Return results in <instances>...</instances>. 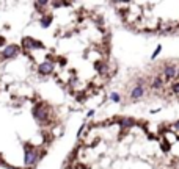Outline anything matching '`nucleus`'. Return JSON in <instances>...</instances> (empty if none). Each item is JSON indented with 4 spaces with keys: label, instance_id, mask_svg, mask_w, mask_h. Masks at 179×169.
Returning <instances> with one entry per match:
<instances>
[{
    "label": "nucleus",
    "instance_id": "f257e3e1",
    "mask_svg": "<svg viewBox=\"0 0 179 169\" xmlns=\"http://www.w3.org/2000/svg\"><path fill=\"white\" fill-rule=\"evenodd\" d=\"M24 152H25L24 154V163H25V166H27V167L36 166L38 161L41 160L39 150L35 146H32V144H25V146H24Z\"/></svg>",
    "mask_w": 179,
    "mask_h": 169
},
{
    "label": "nucleus",
    "instance_id": "f03ea898",
    "mask_svg": "<svg viewBox=\"0 0 179 169\" xmlns=\"http://www.w3.org/2000/svg\"><path fill=\"white\" fill-rule=\"evenodd\" d=\"M32 114L38 124H49L50 122V108L46 104H36L32 110Z\"/></svg>",
    "mask_w": 179,
    "mask_h": 169
},
{
    "label": "nucleus",
    "instance_id": "7ed1b4c3",
    "mask_svg": "<svg viewBox=\"0 0 179 169\" xmlns=\"http://www.w3.org/2000/svg\"><path fill=\"white\" fill-rule=\"evenodd\" d=\"M20 47L24 49V52L27 53L30 50H38V49H44V44L38 39H33L32 36H24L22 38V42H20Z\"/></svg>",
    "mask_w": 179,
    "mask_h": 169
},
{
    "label": "nucleus",
    "instance_id": "20e7f679",
    "mask_svg": "<svg viewBox=\"0 0 179 169\" xmlns=\"http://www.w3.org/2000/svg\"><path fill=\"white\" fill-rule=\"evenodd\" d=\"M20 53V45L17 44H8L3 47V50L0 52V60H13Z\"/></svg>",
    "mask_w": 179,
    "mask_h": 169
},
{
    "label": "nucleus",
    "instance_id": "39448f33",
    "mask_svg": "<svg viewBox=\"0 0 179 169\" xmlns=\"http://www.w3.org/2000/svg\"><path fill=\"white\" fill-rule=\"evenodd\" d=\"M160 75H162L163 82H171V80H174V78L177 77V66L173 64V63L165 64L163 69H162V72H160Z\"/></svg>",
    "mask_w": 179,
    "mask_h": 169
},
{
    "label": "nucleus",
    "instance_id": "423d86ee",
    "mask_svg": "<svg viewBox=\"0 0 179 169\" xmlns=\"http://www.w3.org/2000/svg\"><path fill=\"white\" fill-rule=\"evenodd\" d=\"M55 70V66H54V63L52 61H44V63H41V64H38V74L39 75H50L52 72Z\"/></svg>",
    "mask_w": 179,
    "mask_h": 169
},
{
    "label": "nucleus",
    "instance_id": "0eeeda50",
    "mask_svg": "<svg viewBox=\"0 0 179 169\" xmlns=\"http://www.w3.org/2000/svg\"><path fill=\"white\" fill-rule=\"evenodd\" d=\"M143 95H145V86L143 85H135L129 92V99L131 100H138V99L143 97Z\"/></svg>",
    "mask_w": 179,
    "mask_h": 169
},
{
    "label": "nucleus",
    "instance_id": "6e6552de",
    "mask_svg": "<svg viewBox=\"0 0 179 169\" xmlns=\"http://www.w3.org/2000/svg\"><path fill=\"white\" fill-rule=\"evenodd\" d=\"M149 86H151V89H154V91H160V89H163L165 82H163L162 75H160V74H157V75L152 77V78H151V82H149Z\"/></svg>",
    "mask_w": 179,
    "mask_h": 169
},
{
    "label": "nucleus",
    "instance_id": "1a4fd4ad",
    "mask_svg": "<svg viewBox=\"0 0 179 169\" xmlns=\"http://www.w3.org/2000/svg\"><path fill=\"white\" fill-rule=\"evenodd\" d=\"M118 124H119L121 130H126V129L134 127V125H135V120H134V119H131V117H121V119L118 120Z\"/></svg>",
    "mask_w": 179,
    "mask_h": 169
},
{
    "label": "nucleus",
    "instance_id": "9d476101",
    "mask_svg": "<svg viewBox=\"0 0 179 169\" xmlns=\"http://www.w3.org/2000/svg\"><path fill=\"white\" fill-rule=\"evenodd\" d=\"M52 20H54V17L50 16V14H44V16L39 19V25H41L43 28H49L50 25H52Z\"/></svg>",
    "mask_w": 179,
    "mask_h": 169
},
{
    "label": "nucleus",
    "instance_id": "9b49d317",
    "mask_svg": "<svg viewBox=\"0 0 179 169\" xmlns=\"http://www.w3.org/2000/svg\"><path fill=\"white\" fill-rule=\"evenodd\" d=\"M160 149L163 150V152H170V149H171V144L165 139V141H160Z\"/></svg>",
    "mask_w": 179,
    "mask_h": 169
},
{
    "label": "nucleus",
    "instance_id": "f8f14e48",
    "mask_svg": "<svg viewBox=\"0 0 179 169\" xmlns=\"http://www.w3.org/2000/svg\"><path fill=\"white\" fill-rule=\"evenodd\" d=\"M110 100L115 102V104H119V102H121V95H119V92H112V94H110Z\"/></svg>",
    "mask_w": 179,
    "mask_h": 169
},
{
    "label": "nucleus",
    "instance_id": "ddd939ff",
    "mask_svg": "<svg viewBox=\"0 0 179 169\" xmlns=\"http://www.w3.org/2000/svg\"><path fill=\"white\" fill-rule=\"evenodd\" d=\"M171 92L179 95V80H176L174 83H171Z\"/></svg>",
    "mask_w": 179,
    "mask_h": 169
},
{
    "label": "nucleus",
    "instance_id": "4468645a",
    "mask_svg": "<svg viewBox=\"0 0 179 169\" xmlns=\"http://www.w3.org/2000/svg\"><path fill=\"white\" fill-rule=\"evenodd\" d=\"M160 52H162V45H157V47H156V50H154V53L151 55V60L154 61V60L159 57V53H160Z\"/></svg>",
    "mask_w": 179,
    "mask_h": 169
},
{
    "label": "nucleus",
    "instance_id": "2eb2a0df",
    "mask_svg": "<svg viewBox=\"0 0 179 169\" xmlns=\"http://www.w3.org/2000/svg\"><path fill=\"white\" fill-rule=\"evenodd\" d=\"M47 5H50V3H49V2H46V0H41V2H35L36 10H39V6H47Z\"/></svg>",
    "mask_w": 179,
    "mask_h": 169
},
{
    "label": "nucleus",
    "instance_id": "dca6fc26",
    "mask_svg": "<svg viewBox=\"0 0 179 169\" xmlns=\"http://www.w3.org/2000/svg\"><path fill=\"white\" fill-rule=\"evenodd\" d=\"M50 6H52V8H61L65 5H63V2H52V3H50Z\"/></svg>",
    "mask_w": 179,
    "mask_h": 169
},
{
    "label": "nucleus",
    "instance_id": "f3484780",
    "mask_svg": "<svg viewBox=\"0 0 179 169\" xmlns=\"http://www.w3.org/2000/svg\"><path fill=\"white\" fill-rule=\"evenodd\" d=\"M7 44V39L2 36V35H0V47H2V45H5Z\"/></svg>",
    "mask_w": 179,
    "mask_h": 169
},
{
    "label": "nucleus",
    "instance_id": "a211bd4d",
    "mask_svg": "<svg viewBox=\"0 0 179 169\" xmlns=\"http://www.w3.org/2000/svg\"><path fill=\"white\" fill-rule=\"evenodd\" d=\"M173 130H176V132H179V120H176V122L173 124Z\"/></svg>",
    "mask_w": 179,
    "mask_h": 169
},
{
    "label": "nucleus",
    "instance_id": "6ab92c4d",
    "mask_svg": "<svg viewBox=\"0 0 179 169\" xmlns=\"http://www.w3.org/2000/svg\"><path fill=\"white\" fill-rule=\"evenodd\" d=\"M94 116V110H90L88 113H87V117H93Z\"/></svg>",
    "mask_w": 179,
    "mask_h": 169
},
{
    "label": "nucleus",
    "instance_id": "aec40b11",
    "mask_svg": "<svg viewBox=\"0 0 179 169\" xmlns=\"http://www.w3.org/2000/svg\"><path fill=\"white\" fill-rule=\"evenodd\" d=\"M66 63H68V60H66V58H60V64H61V66H65Z\"/></svg>",
    "mask_w": 179,
    "mask_h": 169
},
{
    "label": "nucleus",
    "instance_id": "412c9836",
    "mask_svg": "<svg viewBox=\"0 0 179 169\" xmlns=\"http://www.w3.org/2000/svg\"><path fill=\"white\" fill-rule=\"evenodd\" d=\"M177 80H179V67H177Z\"/></svg>",
    "mask_w": 179,
    "mask_h": 169
}]
</instances>
